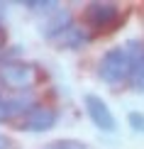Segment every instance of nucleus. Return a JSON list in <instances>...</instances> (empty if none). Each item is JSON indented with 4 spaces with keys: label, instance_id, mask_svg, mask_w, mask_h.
<instances>
[{
    "label": "nucleus",
    "instance_id": "obj_4",
    "mask_svg": "<svg viewBox=\"0 0 144 149\" xmlns=\"http://www.w3.org/2000/svg\"><path fill=\"white\" fill-rule=\"evenodd\" d=\"M120 20V10L115 3H88L86 5V22L93 29H110Z\"/></svg>",
    "mask_w": 144,
    "mask_h": 149
},
{
    "label": "nucleus",
    "instance_id": "obj_3",
    "mask_svg": "<svg viewBox=\"0 0 144 149\" xmlns=\"http://www.w3.org/2000/svg\"><path fill=\"white\" fill-rule=\"evenodd\" d=\"M32 78H34V71L24 61H5V64H0V81L8 88H15V91L29 88Z\"/></svg>",
    "mask_w": 144,
    "mask_h": 149
},
{
    "label": "nucleus",
    "instance_id": "obj_6",
    "mask_svg": "<svg viewBox=\"0 0 144 149\" xmlns=\"http://www.w3.org/2000/svg\"><path fill=\"white\" fill-rule=\"evenodd\" d=\"M68 27H73V24H71V12H68V10H56L54 15L42 24V37L56 39V37H61Z\"/></svg>",
    "mask_w": 144,
    "mask_h": 149
},
{
    "label": "nucleus",
    "instance_id": "obj_5",
    "mask_svg": "<svg viewBox=\"0 0 144 149\" xmlns=\"http://www.w3.org/2000/svg\"><path fill=\"white\" fill-rule=\"evenodd\" d=\"M59 120V113L54 108H47V105H34L22 120V127L20 130H27V132H47L51 130Z\"/></svg>",
    "mask_w": 144,
    "mask_h": 149
},
{
    "label": "nucleus",
    "instance_id": "obj_13",
    "mask_svg": "<svg viewBox=\"0 0 144 149\" xmlns=\"http://www.w3.org/2000/svg\"><path fill=\"white\" fill-rule=\"evenodd\" d=\"M0 149H10V139L5 134H0Z\"/></svg>",
    "mask_w": 144,
    "mask_h": 149
},
{
    "label": "nucleus",
    "instance_id": "obj_10",
    "mask_svg": "<svg viewBox=\"0 0 144 149\" xmlns=\"http://www.w3.org/2000/svg\"><path fill=\"white\" fill-rule=\"evenodd\" d=\"M22 5L32 12H47V10L56 12V8H59V3H54V0H22Z\"/></svg>",
    "mask_w": 144,
    "mask_h": 149
},
{
    "label": "nucleus",
    "instance_id": "obj_9",
    "mask_svg": "<svg viewBox=\"0 0 144 149\" xmlns=\"http://www.w3.org/2000/svg\"><path fill=\"white\" fill-rule=\"evenodd\" d=\"M129 83H132L134 91H144V52H139L134 56L132 73H129Z\"/></svg>",
    "mask_w": 144,
    "mask_h": 149
},
{
    "label": "nucleus",
    "instance_id": "obj_1",
    "mask_svg": "<svg viewBox=\"0 0 144 149\" xmlns=\"http://www.w3.org/2000/svg\"><path fill=\"white\" fill-rule=\"evenodd\" d=\"M132 56H129V52L125 47H112L108 52L103 54V59H100V66H98V76L105 81V83L115 86L120 83V81L129 78V73H132Z\"/></svg>",
    "mask_w": 144,
    "mask_h": 149
},
{
    "label": "nucleus",
    "instance_id": "obj_2",
    "mask_svg": "<svg viewBox=\"0 0 144 149\" xmlns=\"http://www.w3.org/2000/svg\"><path fill=\"white\" fill-rule=\"evenodd\" d=\"M83 105H86V113H88V117L93 120V125H95L98 130H103V132H115V130H117L115 115L110 113L108 103H105L100 95L86 93V95H83Z\"/></svg>",
    "mask_w": 144,
    "mask_h": 149
},
{
    "label": "nucleus",
    "instance_id": "obj_12",
    "mask_svg": "<svg viewBox=\"0 0 144 149\" xmlns=\"http://www.w3.org/2000/svg\"><path fill=\"white\" fill-rule=\"evenodd\" d=\"M127 120H129V127H132L134 132H144V115H142V113L132 110V113L127 115Z\"/></svg>",
    "mask_w": 144,
    "mask_h": 149
},
{
    "label": "nucleus",
    "instance_id": "obj_7",
    "mask_svg": "<svg viewBox=\"0 0 144 149\" xmlns=\"http://www.w3.org/2000/svg\"><path fill=\"white\" fill-rule=\"evenodd\" d=\"M27 100H5V98H0V122H8L10 117H15L17 113H24L27 115L32 108H27Z\"/></svg>",
    "mask_w": 144,
    "mask_h": 149
},
{
    "label": "nucleus",
    "instance_id": "obj_11",
    "mask_svg": "<svg viewBox=\"0 0 144 149\" xmlns=\"http://www.w3.org/2000/svg\"><path fill=\"white\" fill-rule=\"evenodd\" d=\"M44 149H88V147L78 139H56L51 144H47Z\"/></svg>",
    "mask_w": 144,
    "mask_h": 149
},
{
    "label": "nucleus",
    "instance_id": "obj_8",
    "mask_svg": "<svg viewBox=\"0 0 144 149\" xmlns=\"http://www.w3.org/2000/svg\"><path fill=\"white\" fill-rule=\"evenodd\" d=\"M56 44L59 47H64V49H78V47H83V42H86V34L81 32L78 27H68L61 37H56Z\"/></svg>",
    "mask_w": 144,
    "mask_h": 149
}]
</instances>
